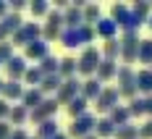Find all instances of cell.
Listing matches in <instances>:
<instances>
[{
  "label": "cell",
  "mask_w": 152,
  "mask_h": 139,
  "mask_svg": "<svg viewBox=\"0 0 152 139\" xmlns=\"http://www.w3.org/2000/svg\"><path fill=\"white\" fill-rule=\"evenodd\" d=\"M94 26H89V24H81V26H76V29H66L61 31V42L66 47H79V45H84V42H92L94 40Z\"/></svg>",
  "instance_id": "obj_1"
},
{
  "label": "cell",
  "mask_w": 152,
  "mask_h": 139,
  "mask_svg": "<svg viewBox=\"0 0 152 139\" xmlns=\"http://www.w3.org/2000/svg\"><path fill=\"white\" fill-rule=\"evenodd\" d=\"M110 18L115 21V26H123L126 31H137V26L142 24L137 16H134V11H131V8H126V5H121V3H115V5H113Z\"/></svg>",
  "instance_id": "obj_2"
},
{
  "label": "cell",
  "mask_w": 152,
  "mask_h": 139,
  "mask_svg": "<svg viewBox=\"0 0 152 139\" xmlns=\"http://www.w3.org/2000/svg\"><path fill=\"white\" fill-rule=\"evenodd\" d=\"M118 92H121V97H126V100H134L137 97V74L131 71V66H123V68H118Z\"/></svg>",
  "instance_id": "obj_3"
},
{
  "label": "cell",
  "mask_w": 152,
  "mask_h": 139,
  "mask_svg": "<svg viewBox=\"0 0 152 139\" xmlns=\"http://www.w3.org/2000/svg\"><path fill=\"white\" fill-rule=\"evenodd\" d=\"M100 63H102V53H100L97 47H87V50L81 53V58L76 61V71L84 74V76H92Z\"/></svg>",
  "instance_id": "obj_4"
},
{
  "label": "cell",
  "mask_w": 152,
  "mask_h": 139,
  "mask_svg": "<svg viewBox=\"0 0 152 139\" xmlns=\"http://www.w3.org/2000/svg\"><path fill=\"white\" fill-rule=\"evenodd\" d=\"M94 126H97V118L92 116V113H84V116H79V118H74V124H71V129H68V134L71 137H89L92 131H94Z\"/></svg>",
  "instance_id": "obj_5"
},
{
  "label": "cell",
  "mask_w": 152,
  "mask_h": 139,
  "mask_svg": "<svg viewBox=\"0 0 152 139\" xmlns=\"http://www.w3.org/2000/svg\"><path fill=\"white\" fill-rule=\"evenodd\" d=\"M42 37V29H39V24H34V21H29V24H24L21 29L13 34V45H31V42H37Z\"/></svg>",
  "instance_id": "obj_6"
},
{
  "label": "cell",
  "mask_w": 152,
  "mask_h": 139,
  "mask_svg": "<svg viewBox=\"0 0 152 139\" xmlns=\"http://www.w3.org/2000/svg\"><path fill=\"white\" fill-rule=\"evenodd\" d=\"M118 100H121L118 87H102V92H100V97L94 102H97V110L100 113H110L113 108H118Z\"/></svg>",
  "instance_id": "obj_7"
},
{
  "label": "cell",
  "mask_w": 152,
  "mask_h": 139,
  "mask_svg": "<svg viewBox=\"0 0 152 139\" xmlns=\"http://www.w3.org/2000/svg\"><path fill=\"white\" fill-rule=\"evenodd\" d=\"M139 40L137 37V31H126L123 34V40H121V55H123V61L126 63H131V61H137L139 58Z\"/></svg>",
  "instance_id": "obj_8"
},
{
  "label": "cell",
  "mask_w": 152,
  "mask_h": 139,
  "mask_svg": "<svg viewBox=\"0 0 152 139\" xmlns=\"http://www.w3.org/2000/svg\"><path fill=\"white\" fill-rule=\"evenodd\" d=\"M58 97H55V100H58V105H66V102H71V100H74V97H79V94H81V81H79V79H66V81H63L61 84V89H58Z\"/></svg>",
  "instance_id": "obj_9"
},
{
  "label": "cell",
  "mask_w": 152,
  "mask_h": 139,
  "mask_svg": "<svg viewBox=\"0 0 152 139\" xmlns=\"http://www.w3.org/2000/svg\"><path fill=\"white\" fill-rule=\"evenodd\" d=\"M58 108H61V105H58V100H45L39 108L29 110V118L39 126V124H45V121H50V118H53V113H55Z\"/></svg>",
  "instance_id": "obj_10"
},
{
  "label": "cell",
  "mask_w": 152,
  "mask_h": 139,
  "mask_svg": "<svg viewBox=\"0 0 152 139\" xmlns=\"http://www.w3.org/2000/svg\"><path fill=\"white\" fill-rule=\"evenodd\" d=\"M26 68H29V66H26V61H24V58H11V61L5 63V71H8V81H18V79L24 76V74H26Z\"/></svg>",
  "instance_id": "obj_11"
},
{
  "label": "cell",
  "mask_w": 152,
  "mask_h": 139,
  "mask_svg": "<svg viewBox=\"0 0 152 139\" xmlns=\"http://www.w3.org/2000/svg\"><path fill=\"white\" fill-rule=\"evenodd\" d=\"M21 102H24V108H26V110H34V108H39V105L45 102V94L39 92V87H31V89H24Z\"/></svg>",
  "instance_id": "obj_12"
},
{
  "label": "cell",
  "mask_w": 152,
  "mask_h": 139,
  "mask_svg": "<svg viewBox=\"0 0 152 139\" xmlns=\"http://www.w3.org/2000/svg\"><path fill=\"white\" fill-rule=\"evenodd\" d=\"M63 24H66L68 29H76V26H81V24H84V13H81V8H76V5H68V11L63 13Z\"/></svg>",
  "instance_id": "obj_13"
},
{
  "label": "cell",
  "mask_w": 152,
  "mask_h": 139,
  "mask_svg": "<svg viewBox=\"0 0 152 139\" xmlns=\"http://www.w3.org/2000/svg\"><path fill=\"white\" fill-rule=\"evenodd\" d=\"M94 31H97L100 37H105V40H115L118 26H115V21H113V18H100V21L94 24Z\"/></svg>",
  "instance_id": "obj_14"
},
{
  "label": "cell",
  "mask_w": 152,
  "mask_h": 139,
  "mask_svg": "<svg viewBox=\"0 0 152 139\" xmlns=\"http://www.w3.org/2000/svg\"><path fill=\"white\" fill-rule=\"evenodd\" d=\"M102 92V84L97 81V79H87L84 84H81V97L84 100H97Z\"/></svg>",
  "instance_id": "obj_15"
},
{
  "label": "cell",
  "mask_w": 152,
  "mask_h": 139,
  "mask_svg": "<svg viewBox=\"0 0 152 139\" xmlns=\"http://www.w3.org/2000/svg\"><path fill=\"white\" fill-rule=\"evenodd\" d=\"M26 58H31V61H42V58H47V42L45 40H37V42L26 45Z\"/></svg>",
  "instance_id": "obj_16"
},
{
  "label": "cell",
  "mask_w": 152,
  "mask_h": 139,
  "mask_svg": "<svg viewBox=\"0 0 152 139\" xmlns=\"http://www.w3.org/2000/svg\"><path fill=\"white\" fill-rule=\"evenodd\" d=\"M97 81L102 84V81H107V79H113L115 74H118V68H115V61H102L100 66H97Z\"/></svg>",
  "instance_id": "obj_17"
},
{
  "label": "cell",
  "mask_w": 152,
  "mask_h": 139,
  "mask_svg": "<svg viewBox=\"0 0 152 139\" xmlns=\"http://www.w3.org/2000/svg\"><path fill=\"white\" fill-rule=\"evenodd\" d=\"M94 137L100 139H107V137H115V124L110 121V118H100L97 121V126H94Z\"/></svg>",
  "instance_id": "obj_18"
},
{
  "label": "cell",
  "mask_w": 152,
  "mask_h": 139,
  "mask_svg": "<svg viewBox=\"0 0 152 139\" xmlns=\"http://www.w3.org/2000/svg\"><path fill=\"white\" fill-rule=\"evenodd\" d=\"M3 97H5V102L8 100H21L24 97V87L18 81H5L3 84Z\"/></svg>",
  "instance_id": "obj_19"
},
{
  "label": "cell",
  "mask_w": 152,
  "mask_h": 139,
  "mask_svg": "<svg viewBox=\"0 0 152 139\" xmlns=\"http://www.w3.org/2000/svg\"><path fill=\"white\" fill-rule=\"evenodd\" d=\"M137 89L144 94H152V68H144L137 74Z\"/></svg>",
  "instance_id": "obj_20"
},
{
  "label": "cell",
  "mask_w": 152,
  "mask_h": 139,
  "mask_svg": "<svg viewBox=\"0 0 152 139\" xmlns=\"http://www.w3.org/2000/svg\"><path fill=\"white\" fill-rule=\"evenodd\" d=\"M107 118H110V121L115 124V129H118V126H126V124H129L131 113H129V108H126V105H118V108L110 110V116H107Z\"/></svg>",
  "instance_id": "obj_21"
},
{
  "label": "cell",
  "mask_w": 152,
  "mask_h": 139,
  "mask_svg": "<svg viewBox=\"0 0 152 139\" xmlns=\"http://www.w3.org/2000/svg\"><path fill=\"white\" fill-rule=\"evenodd\" d=\"M79 71H76V61L74 58H63L61 61V68H58V76L66 81V79H74Z\"/></svg>",
  "instance_id": "obj_22"
},
{
  "label": "cell",
  "mask_w": 152,
  "mask_h": 139,
  "mask_svg": "<svg viewBox=\"0 0 152 139\" xmlns=\"http://www.w3.org/2000/svg\"><path fill=\"white\" fill-rule=\"evenodd\" d=\"M61 84H63V79L58 76V74H50V76L42 79V84H39V92L45 94V92H58L61 89Z\"/></svg>",
  "instance_id": "obj_23"
},
{
  "label": "cell",
  "mask_w": 152,
  "mask_h": 139,
  "mask_svg": "<svg viewBox=\"0 0 152 139\" xmlns=\"http://www.w3.org/2000/svg\"><path fill=\"white\" fill-rule=\"evenodd\" d=\"M55 134H61V131H58V124L53 118L45 121V124H39V129H37V139H53Z\"/></svg>",
  "instance_id": "obj_24"
},
{
  "label": "cell",
  "mask_w": 152,
  "mask_h": 139,
  "mask_svg": "<svg viewBox=\"0 0 152 139\" xmlns=\"http://www.w3.org/2000/svg\"><path fill=\"white\" fill-rule=\"evenodd\" d=\"M0 24H3V29L8 31V34H16V31L24 26V24H21V16H18V13H8L3 21H0Z\"/></svg>",
  "instance_id": "obj_25"
},
{
  "label": "cell",
  "mask_w": 152,
  "mask_h": 139,
  "mask_svg": "<svg viewBox=\"0 0 152 139\" xmlns=\"http://www.w3.org/2000/svg\"><path fill=\"white\" fill-rule=\"evenodd\" d=\"M58 68H61V61H58V58H53V55H47V58H42V61H39V71H42L45 76L58 74Z\"/></svg>",
  "instance_id": "obj_26"
},
{
  "label": "cell",
  "mask_w": 152,
  "mask_h": 139,
  "mask_svg": "<svg viewBox=\"0 0 152 139\" xmlns=\"http://www.w3.org/2000/svg\"><path fill=\"white\" fill-rule=\"evenodd\" d=\"M87 102H89V100H84L81 94H79V97H74V100L68 102V113H71L74 118H79V116H84V113H87Z\"/></svg>",
  "instance_id": "obj_27"
},
{
  "label": "cell",
  "mask_w": 152,
  "mask_h": 139,
  "mask_svg": "<svg viewBox=\"0 0 152 139\" xmlns=\"http://www.w3.org/2000/svg\"><path fill=\"white\" fill-rule=\"evenodd\" d=\"M102 55H105V61H115L121 55V42L118 40H107L105 47H102Z\"/></svg>",
  "instance_id": "obj_28"
},
{
  "label": "cell",
  "mask_w": 152,
  "mask_h": 139,
  "mask_svg": "<svg viewBox=\"0 0 152 139\" xmlns=\"http://www.w3.org/2000/svg\"><path fill=\"white\" fill-rule=\"evenodd\" d=\"M11 126H21L26 118H29V110L24 108V105H16V108H11Z\"/></svg>",
  "instance_id": "obj_29"
},
{
  "label": "cell",
  "mask_w": 152,
  "mask_h": 139,
  "mask_svg": "<svg viewBox=\"0 0 152 139\" xmlns=\"http://www.w3.org/2000/svg\"><path fill=\"white\" fill-rule=\"evenodd\" d=\"M24 79H26V84H31V87H39V84H42V79H45V74L39 71V66H31V68H26Z\"/></svg>",
  "instance_id": "obj_30"
},
{
  "label": "cell",
  "mask_w": 152,
  "mask_h": 139,
  "mask_svg": "<svg viewBox=\"0 0 152 139\" xmlns=\"http://www.w3.org/2000/svg\"><path fill=\"white\" fill-rule=\"evenodd\" d=\"M115 139H139V129L131 126V124L118 126V129H115Z\"/></svg>",
  "instance_id": "obj_31"
},
{
  "label": "cell",
  "mask_w": 152,
  "mask_h": 139,
  "mask_svg": "<svg viewBox=\"0 0 152 139\" xmlns=\"http://www.w3.org/2000/svg\"><path fill=\"white\" fill-rule=\"evenodd\" d=\"M81 13H84V24H89V26L100 21V8H97V5H84Z\"/></svg>",
  "instance_id": "obj_32"
},
{
  "label": "cell",
  "mask_w": 152,
  "mask_h": 139,
  "mask_svg": "<svg viewBox=\"0 0 152 139\" xmlns=\"http://www.w3.org/2000/svg\"><path fill=\"white\" fill-rule=\"evenodd\" d=\"M139 61L152 63V40H142L139 42Z\"/></svg>",
  "instance_id": "obj_33"
},
{
  "label": "cell",
  "mask_w": 152,
  "mask_h": 139,
  "mask_svg": "<svg viewBox=\"0 0 152 139\" xmlns=\"http://www.w3.org/2000/svg\"><path fill=\"white\" fill-rule=\"evenodd\" d=\"M129 113H131V116H144V113H147V108H144V97H134L131 105H129Z\"/></svg>",
  "instance_id": "obj_34"
},
{
  "label": "cell",
  "mask_w": 152,
  "mask_h": 139,
  "mask_svg": "<svg viewBox=\"0 0 152 139\" xmlns=\"http://www.w3.org/2000/svg\"><path fill=\"white\" fill-rule=\"evenodd\" d=\"M42 37H45V40H58V37H61V24H50V21H47V26L42 29Z\"/></svg>",
  "instance_id": "obj_35"
},
{
  "label": "cell",
  "mask_w": 152,
  "mask_h": 139,
  "mask_svg": "<svg viewBox=\"0 0 152 139\" xmlns=\"http://www.w3.org/2000/svg\"><path fill=\"white\" fill-rule=\"evenodd\" d=\"M13 58V45L11 42H0V63H8Z\"/></svg>",
  "instance_id": "obj_36"
},
{
  "label": "cell",
  "mask_w": 152,
  "mask_h": 139,
  "mask_svg": "<svg viewBox=\"0 0 152 139\" xmlns=\"http://www.w3.org/2000/svg\"><path fill=\"white\" fill-rule=\"evenodd\" d=\"M31 13H34V16H45V13H50V5H47V0H34V3H31Z\"/></svg>",
  "instance_id": "obj_37"
},
{
  "label": "cell",
  "mask_w": 152,
  "mask_h": 139,
  "mask_svg": "<svg viewBox=\"0 0 152 139\" xmlns=\"http://www.w3.org/2000/svg\"><path fill=\"white\" fill-rule=\"evenodd\" d=\"M139 139H152V118L144 121V126L139 129Z\"/></svg>",
  "instance_id": "obj_38"
},
{
  "label": "cell",
  "mask_w": 152,
  "mask_h": 139,
  "mask_svg": "<svg viewBox=\"0 0 152 139\" xmlns=\"http://www.w3.org/2000/svg\"><path fill=\"white\" fill-rule=\"evenodd\" d=\"M11 134H13V126L8 121H0V139H11Z\"/></svg>",
  "instance_id": "obj_39"
},
{
  "label": "cell",
  "mask_w": 152,
  "mask_h": 139,
  "mask_svg": "<svg viewBox=\"0 0 152 139\" xmlns=\"http://www.w3.org/2000/svg\"><path fill=\"white\" fill-rule=\"evenodd\" d=\"M8 116H11V105H8L5 100H0V121H5Z\"/></svg>",
  "instance_id": "obj_40"
},
{
  "label": "cell",
  "mask_w": 152,
  "mask_h": 139,
  "mask_svg": "<svg viewBox=\"0 0 152 139\" xmlns=\"http://www.w3.org/2000/svg\"><path fill=\"white\" fill-rule=\"evenodd\" d=\"M11 139H29V137H26V131H24V129H13Z\"/></svg>",
  "instance_id": "obj_41"
},
{
  "label": "cell",
  "mask_w": 152,
  "mask_h": 139,
  "mask_svg": "<svg viewBox=\"0 0 152 139\" xmlns=\"http://www.w3.org/2000/svg\"><path fill=\"white\" fill-rule=\"evenodd\" d=\"M5 16H8V3H3V0H0V21H3Z\"/></svg>",
  "instance_id": "obj_42"
},
{
  "label": "cell",
  "mask_w": 152,
  "mask_h": 139,
  "mask_svg": "<svg viewBox=\"0 0 152 139\" xmlns=\"http://www.w3.org/2000/svg\"><path fill=\"white\" fill-rule=\"evenodd\" d=\"M24 5H26V3H24V0H13V3H11V8H13V11H21V8H24Z\"/></svg>",
  "instance_id": "obj_43"
},
{
  "label": "cell",
  "mask_w": 152,
  "mask_h": 139,
  "mask_svg": "<svg viewBox=\"0 0 152 139\" xmlns=\"http://www.w3.org/2000/svg\"><path fill=\"white\" fill-rule=\"evenodd\" d=\"M144 108H147V113L152 116V94H150V97H144Z\"/></svg>",
  "instance_id": "obj_44"
},
{
  "label": "cell",
  "mask_w": 152,
  "mask_h": 139,
  "mask_svg": "<svg viewBox=\"0 0 152 139\" xmlns=\"http://www.w3.org/2000/svg\"><path fill=\"white\" fill-rule=\"evenodd\" d=\"M5 37H8V31L3 29V24H0V42H3V40H5Z\"/></svg>",
  "instance_id": "obj_45"
},
{
  "label": "cell",
  "mask_w": 152,
  "mask_h": 139,
  "mask_svg": "<svg viewBox=\"0 0 152 139\" xmlns=\"http://www.w3.org/2000/svg\"><path fill=\"white\" fill-rule=\"evenodd\" d=\"M53 139H68V137H66V134H55Z\"/></svg>",
  "instance_id": "obj_46"
},
{
  "label": "cell",
  "mask_w": 152,
  "mask_h": 139,
  "mask_svg": "<svg viewBox=\"0 0 152 139\" xmlns=\"http://www.w3.org/2000/svg\"><path fill=\"white\" fill-rule=\"evenodd\" d=\"M147 24H150V29H152V16H150V18H147Z\"/></svg>",
  "instance_id": "obj_47"
},
{
  "label": "cell",
  "mask_w": 152,
  "mask_h": 139,
  "mask_svg": "<svg viewBox=\"0 0 152 139\" xmlns=\"http://www.w3.org/2000/svg\"><path fill=\"white\" fill-rule=\"evenodd\" d=\"M84 139H97V137H94V134H89V137H84Z\"/></svg>",
  "instance_id": "obj_48"
},
{
  "label": "cell",
  "mask_w": 152,
  "mask_h": 139,
  "mask_svg": "<svg viewBox=\"0 0 152 139\" xmlns=\"http://www.w3.org/2000/svg\"><path fill=\"white\" fill-rule=\"evenodd\" d=\"M3 84H5V81H0V94H3Z\"/></svg>",
  "instance_id": "obj_49"
},
{
  "label": "cell",
  "mask_w": 152,
  "mask_h": 139,
  "mask_svg": "<svg viewBox=\"0 0 152 139\" xmlns=\"http://www.w3.org/2000/svg\"><path fill=\"white\" fill-rule=\"evenodd\" d=\"M29 139H37V137H29Z\"/></svg>",
  "instance_id": "obj_50"
}]
</instances>
